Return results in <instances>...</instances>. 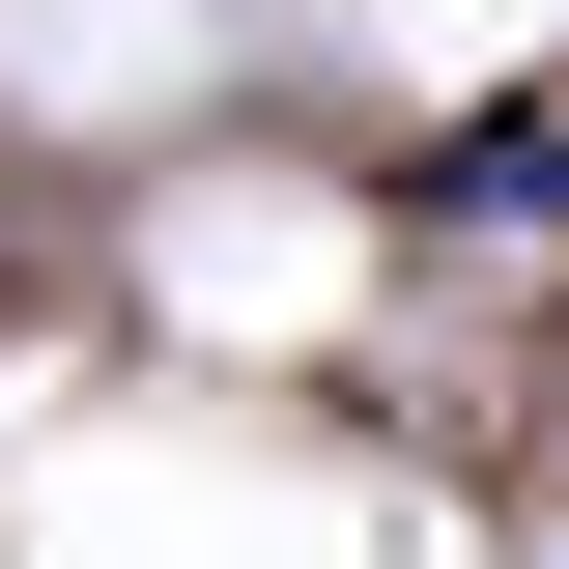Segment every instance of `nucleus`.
<instances>
[{"label":"nucleus","mask_w":569,"mask_h":569,"mask_svg":"<svg viewBox=\"0 0 569 569\" xmlns=\"http://www.w3.org/2000/svg\"><path fill=\"white\" fill-rule=\"evenodd\" d=\"M427 200H456V228H541V200H569V114H485L456 171H427Z\"/></svg>","instance_id":"obj_1"}]
</instances>
